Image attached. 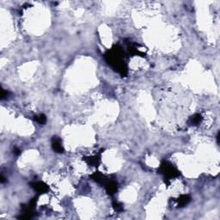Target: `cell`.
I'll use <instances>...</instances> for the list:
<instances>
[{
	"mask_svg": "<svg viewBox=\"0 0 220 220\" xmlns=\"http://www.w3.org/2000/svg\"><path fill=\"white\" fill-rule=\"evenodd\" d=\"M52 147L54 151L57 153H63L64 152V148L62 146L61 140L58 137H52Z\"/></svg>",
	"mask_w": 220,
	"mask_h": 220,
	"instance_id": "obj_5",
	"label": "cell"
},
{
	"mask_svg": "<svg viewBox=\"0 0 220 220\" xmlns=\"http://www.w3.org/2000/svg\"><path fill=\"white\" fill-rule=\"evenodd\" d=\"M202 120V116H201L200 114H196L192 117H190V120H189V122L192 124L193 126H196L198 124H200Z\"/></svg>",
	"mask_w": 220,
	"mask_h": 220,
	"instance_id": "obj_9",
	"label": "cell"
},
{
	"mask_svg": "<svg viewBox=\"0 0 220 220\" xmlns=\"http://www.w3.org/2000/svg\"><path fill=\"white\" fill-rule=\"evenodd\" d=\"M13 152H14V154H15V155H16V156H18V155H20V154H21V150H20L18 148H16V147H15V148H14Z\"/></svg>",
	"mask_w": 220,
	"mask_h": 220,
	"instance_id": "obj_14",
	"label": "cell"
},
{
	"mask_svg": "<svg viewBox=\"0 0 220 220\" xmlns=\"http://www.w3.org/2000/svg\"><path fill=\"white\" fill-rule=\"evenodd\" d=\"M125 52L120 46H114L111 50L108 51L105 54V58L108 63L114 70L120 73L122 76H126L127 73V66L124 59Z\"/></svg>",
	"mask_w": 220,
	"mask_h": 220,
	"instance_id": "obj_1",
	"label": "cell"
},
{
	"mask_svg": "<svg viewBox=\"0 0 220 220\" xmlns=\"http://www.w3.org/2000/svg\"><path fill=\"white\" fill-rule=\"evenodd\" d=\"M9 94H10V92L7 91H4V90H2L1 91V100H4V99H5L8 97L9 96Z\"/></svg>",
	"mask_w": 220,
	"mask_h": 220,
	"instance_id": "obj_13",
	"label": "cell"
},
{
	"mask_svg": "<svg viewBox=\"0 0 220 220\" xmlns=\"http://www.w3.org/2000/svg\"><path fill=\"white\" fill-rule=\"evenodd\" d=\"M34 120L39 124H45L46 121V117L44 114H39L37 116H34Z\"/></svg>",
	"mask_w": 220,
	"mask_h": 220,
	"instance_id": "obj_11",
	"label": "cell"
},
{
	"mask_svg": "<svg viewBox=\"0 0 220 220\" xmlns=\"http://www.w3.org/2000/svg\"><path fill=\"white\" fill-rule=\"evenodd\" d=\"M113 207L114 208V210L117 211V212H121L123 210V207L119 202H114L113 203Z\"/></svg>",
	"mask_w": 220,
	"mask_h": 220,
	"instance_id": "obj_12",
	"label": "cell"
},
{
	"mask_svg": "<svg viewBox=\"0 0 220 220\" xmlns=\"http://www.w3.org/2000/svg\"><path fill=\"white\" fill-rule=\"evenodd\" d=\"M34 216V207L30 204L22 207V214L18 217L20 219H30Z\"/></svg>",
	"mask_w": 220,
	"mask_h": 220,
	"instance_id": "obj_3",
	"label": "cell"
},
{
	"mask_svg": "<svg viewBox=\"0 0 220 220\" xmlns=\"http://www.w3.org/2000/svg\"><path fill=\"white\" fill-rule=\"evenodd\" d=\"M105 185V188L106 191L108 192V194H115L118 190V184L114 181H105L103 182Z\"/></svg>",
	"mask_w": 220,
	"mask_h": 220,
	"instance_id": "obj_6",
	"label": "cell"
},
{
	"mask_svg": "<svg viewBox=\"0 0 220 220\" xmlns=\"http://www.w3.org/2000/svg\"><path fill=\"white\" fill-rule=\"evenodd\" d=\"M91 178H92L94 181H96L97 182H99V183L104 182V181H105L104 176L103 175V174H101L100 172H95L93 175H91Z\"/></svg>",
	"mask_w": 220,
	"mask_h": 220,
	"instance_id": "obj_10",
	"label": "cell"
},
{
	"mask_svg": "<svg viewBox=\"0 0 220 220\" xmlns=\"http://www.w3.org/2000/svg\"><path fill=\"white\" fill-rule=\"evenodd\" d=\"M158 171L160 174L164 175L167 179H171L180 175V172L177 170V168L174 167L173 164H171L167 161H163L161 163Z\"/></svg>",
	"mask_w": 220,
	"mask_h": 220,
	"instance_id": "obj_2",
	"label": "cell"
},
{
	"mask_svg": "<svg viewBox=\"0 0 220 220\" xmlns=\"http://www.w3.org/2000/svg\"><path fill=\"white\" fill-rule=\"evenodd\" d=\"M30 186L39 194H45L48 190V186L42 181L32 182L30 183Z\"/></svg>",
	"mask_w": 220,
	"mask_h": 220,
	"instance_id": "obj_4",
	"label": "cell"
},
{
	"mask_svg": "<svg viewBox=\"0 0 220 220\" xmlns=\"http://www.w3.org/2000/svg\"><path fill=\"white\" fill-rule=\"evenodd\" d=\"M85 161L92 166H97L100 162V156H90L88 158H85Z\"/></svg>",
	"mask_w": 220,
	"mask_h": 220,
	"instance_id": "obj_8",
	"label": "cell"
},
{
	"mask_svg": "<svg viewBox=\"0 0 220 220\" xmlns=\"http://www.w3.org/2000/svg\"><path fill=\"white\" fill-rule=\"evenodd\" d=\"M191 201V197L186 194V195H181V197L177 200V203H178V207H182L187 206L188 203Z\"/></svg>",
	"mask_w": 220,
	"mask_h": 220,
	"instance_id": "obj_7",
	"label": "cell"
},
{
	"mask_svg": "<svg viewBox=\"0 0 220 220\" xmlns=\"http://www.w3.org/2000/svg\"><path fill=\"white\" fill-rule=\"evenodd\" d=\"M4 179H5V178H4L3 175H1V182H2V183H4V181H5Z\"/></svg>",
	"mask_w": 220,
	"mask_h": 220,
	"instance_id": "obj_15",
	"label": "cell"
}]
</instances>
